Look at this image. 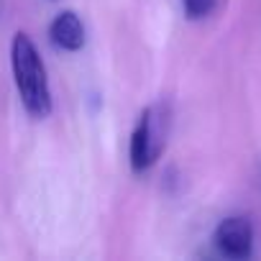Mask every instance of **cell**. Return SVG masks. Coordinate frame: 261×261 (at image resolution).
Instances as JSON below:
<instances>
[{
	"instance_id": "6da1fadb",
	"label": "cell",
	"mask_w": 261,
	"mask_h": 261,
	"mask_svg": "<svg viewBox=\"0 0 261 261\" xmlns=\"http://www.w3.org/2000/svg\"><path fill=\"white\" fill-rule=\"evenodd\" d=\"M11 64L23 108L34 118H46L51 113V90L46 80V67L41 62L36 44L26 34H16L11 44Z\"/></svg>"
},
{
	"instance_id": "7a4b0ae2",
	"label": "cell",
	"mask_w": 261,
	"mask_h": 261,
	"mask_svg": "<svg viewBox=\"0 0 261 261\" xmlns=\"http://www.w3.org/2000/svg\"><path fill=\"white\" fill-rule=\"evenodd\" d=\"M164 118L156 108H146L141 113L139 125L130 134V169L134 172H146L156 164V159L164 151Z\"/></svg>"
},
{
	"instance_id": "3957f363",
	"label": "cell",
	"mask_w": 261,
	"mask_h": 261,
	"mask_svg": "<svg viewBox=\"0 0 261 261\" xmlns=\"http://www.w3.org/2000/svg\"><path fill=\"white\" fill-rule=\"evenodd\" d=\"M213 243L218 248L220 256L225 258H233V261H243L251 256L253 251V228L246 218L241 215H233V218H225L220 220V225L215 228V236H213Z\"/></svg>"
},
{
	"instance_id": "277c9868",
	"label": "cell",
	"mask_w": 261,
	"mask_h": 261,
	"mask_svg": "<svg viewBox=\"0 0 261 261\" xmlns=\"http://www.w3.org/2000/svg\"><path fill=\"white\" fill-rule=\"evenodd\" d=\"M49 39L57 49L64 51H80L85 46V26L80 21V16L74 11H64L59 13L51 26H49Z\"/></svg>"
},
{
	"instance_id": "5b68a950",
	"label": "cell",
	"mask_w": 261,
	"mask_h": 261,
	"mask_svg": "<svg viewBox=\"0 0 261 261\" xmlns=\"http://www.w3.org/2000/svg\"><path fill=\"white\" fill-rule=\"evenodd\" d=\"M215 3L218 0H182V8H185V16L190 21H200L215 11Z\"/></svg>"
}]
</instances>
